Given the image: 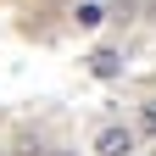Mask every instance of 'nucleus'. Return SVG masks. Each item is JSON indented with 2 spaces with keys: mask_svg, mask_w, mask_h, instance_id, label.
Here are the masks:
<instances>
[{
  "mask_svg": "<svg viewBox=\"0 0 156 156\" xmlns=\"http://www.w3.org/2000/svg\"><path fill=\"white\" fill-rule=\"evenodd\" d=\"M134 151V134L128 128H101L95 134V156H128Z\"/></svg>",
  "mask_w": 156,
  "mask_h": 156,
  "instance_id": "obj_1",
  "label": "nucleus"
},
{
  "mask_svg": "<svg viewBox=\"0 0 156 156\" xmlns=\"http://www.w3.org/2000/svg\"><path fill=\"white\" fill-rule=\"evenodd\" d=\"M95 23H106V11L101 6H78V28H95Z\"/></svg>",
  "mask_w": 156,
  "mask_h": 156,
  "instance_id": "obj_3",
  "label": "nucleus"
},
{
  "mask_svg": "<svg viewBox=\"0 0 156 156\" xmlns=\"http://www.w3.org/2000/svg\"><path fill=\"white\" fill-rule=\"evenodd\" d=\"M89 73L95 78H117V73H123V56H117V50H95L89 56Z\"/></svg>",
  "mask_w": 156,
  "mask_h": 156,
  "instance_id": "obj_2",
  "label": "nucleus"
}]
</instances>
